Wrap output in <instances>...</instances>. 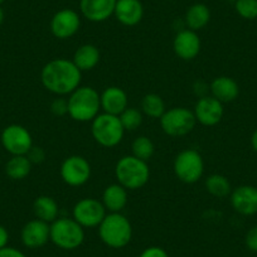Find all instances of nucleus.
Here are the masks:
<instances>
[{
	"label": "nucleus",
	"instance_id": "1",
	"mask_svg": "<svg viewBox=\"0 0 257 257\" xmlns=\"http://www.w3.org/2000/svg\"><path fill=\"white\" fill-rule=\"evenodd\" d=\"M42 83L56 95L72 93L81 82V71L68 59L58 58L48 62L42 70Z\"/></svg>",
	"mask_w": 257,
	"mask_h": 257
},
{
	"label": "nucleus",
	"instance_id": "2",
	"mask_svg": "<svg viewBox=\"0 0 257 257\" xmlns=\"http://www.w3.org/2000/svg\"><path fill=\"white\" fill-rule=\"evenodd\" d=\"M100 238L111 248H123L132 241L133 227L130 221L121 213L106 214L98 226Z\"/></svg>",
	"mask_w": 257,
	"mask_h": 257
},
{
	"label": "nucleus",
	"instance_id": "3",
	"mask_svg": "<svg viewBox=\"0 0 257 257\" xmlns=\"http://www.w3.org/2000/svg\"><path fill=\"white\" fill-rule=\"evenodd\" d=\"M68 113L76 121H91L98 115L101 98L92 87H78L68 98Z\"/></svg>",
	"mask_w": 257,
	"mask_h": 257
},
{
	"label": "nucleus",
	"instance_id": "4",
	"mask_svg": "<svg viewBox=\"0 0 257 257\" xmlns=\"http://www.w3.org/2000/svg\"><path fill=\"white\" fill-rule=\"evenodd\" d=\"M116 178L118 184L126 189H139L144 187L150 177V170L147 162L135 158L134 155L121 158L116 164Z\"/></svg>",
	"mask_w": 257,
	"mask_h": 257
},
{
	"label": "nucleus",
	"instance_id": "5",
	"mask_svg": "<svg viewBox=\"0 0 257 257\" xmlns=\"http://www.w3.org/2000/svg\"><path fill=\"white\" fill-rule=\"evenodd\" d=\"M51 241L58 248L72 251L85 241V231L78 222L71 218H58L51 224Z\"/></svg>",
	"mask_w": 257,
	"mask_h": 257
},
{
	"label": "nucleus",
	"instance_id": "6",
	"mask_svg": "<svg viewBox=\"0 0 257 257\" xmlns=\"http://www.w3.org/2000/svg\"><path fill=\"white\" fill-rule=\"evenodd\" d=\"M91 128H92L93 139L106 148L116 147L122 140L125 133L120 117L106 112L93 118Z\"/></svg>",
	"mask_w": 257,
	"mask_h": 257
},
{
	"label": "nucleus",
	"instance_id": "7",
	"mask_svg": "<svg viewBox=\"0 0 257 257\" xmlns=\"http://www.w3.org/2000/svg\"><path fill=\"white\" fill-rule=\"evenodd\" d=\"M196 121L194 112L185 107H174L163 113L160 125L165 134L170 137H183L192 132Z\"/></svg>",
	"mask_w": 257,
	"mask_h": 257
},
{
	"label": "nucleus",
	"instance_id": "8",
	"mask_svg": "<svg viewBox=\"0 0 257 257\" xmlns=\"http://www.w3.org/2000/svg\"><path fill=\"white\" fill-rule=\"evenodd\" d=\"M204 170L202 155L192 149L183 150L174 160V173L179 180L192 184L198 182Z\"/></svg>",
	"mask_w": 257,
	"mask_h": 257
},
{
	"label": "nucleus",
	"instance_id": "9",
	"mask_svg": "<svg viewBox=\"0 0 257 257\" xmlns=\"http://www.w3.org/2000/svg\"><path fill=\"white\" fill-rule=\"evenodd\" d=\"M2 144L13 155H27L32 149V137L26 127L21 125H9L2 134Z\"/></svg>",
	"mask_w": 257,
	"mask_h": 257
},
{
	"label": "nucleus",
	"instance_id": "10",
	"mask_svg": "<svg viewBox=\"0 0 257 257\" xmlns=\"http://www.w3.org/2000/svg\"><path fill=\"white\" fill-rule=\"evenodd\" d=\"M105 206L97 199H81L73 208V219L82 227H97L105 218Z\"/></svg>",
	"mask_w": 257,
	"mask_h": 257
},
{
	"label": "nucleus",
	"instance_id": "11",
	"mask_svg": "<svg viewBox=\"0 0 257 257\" xmlns=\"http://www.w3.org/2000/svg\"><path fill=\"white\" fill-rule=\"evenodd\" d=\"M90 164L85 158L80 155H72L62 163L61 177L68 185L80 187L90 179Z\"/></svg>",
	"mask_w": 257,
	"mask_h": 257
},
{
	"label": "nucleus",
	"instance_id": "12",
	"mask_svg": "<svg viewBox=\"0 0 257 257\" xmlns=\"http://www.w3.org/2000/svg\"><path fill=\"white\" fill-rule=\"evenodd\" d=\"M80 17L72 9H63L54 14L51 22V31L58 39H68L80 29Z\"/></svg>",
	"mask_w": 257,
	"mask_h": 257
},
{
	"label": "nucleus",
	"instance_id": "13",
	"mask_svg": "<svg viewBox=\"0 0 257 257\" xmlns=\"http://www.w3.org/2000/svg\"><path fill=\"white\" fill-rule=\"evenodd\" d=\"M51 226L41 219L28 222L22 229V242L28 248H41L51 241Z\"/></svg>",
	"mask_w": 257,
	"mask_h": 257
},
{
	"label": "nucleus",
	"instance_id": "14",
	"mask_svg": "<svg viewBox=\"0 0 257 257\" xmlns=\"http://www.w3.org/2000/svg\"><path fill=\"white\" fill-rule=\"evenodd\" d=\"M194 116L202 125L213 126L222 120L223 106L221 101L214 97H202L199 98L194 108Z\"/></svg>",
	"mask_w": 257,
	"mask_h": 257
},
{
	"label": "nucleus",
	"instance_id": "15",
	"mask_svg": "<svg viewBox=\"0 0 257 257\" xmlns=\"http://www.w3.org/2000/svg\"><path fill=\"white\" fill-rule=\"evenodd\" d=\"M201 51V39L194 31L185 29L179 32L174 39V52L179 58L190 61Z\"/></svg>",
	"mask_w": 257,
	"mask_h": 257
},
{
	"label": "nucleus",
	"instance_id": "16",
	"mask_svg": "<svg viewBox=\"0 0 257 257\" xmlns=\"http://www.w3.org/2000/svg\"><path fill=\"white\" fill-rule=\"evenodd\" d=\"M231 203L238 213L244 216L257 213V188L252 185L238 187L232 193Z\"/></svg>",
	"mask_w": 257,
	"mask_h": 257
},
{
	"label": "nucleus",
	"instance_id": "17",
	"mask_svg": "<svg viewBox=\"0 0 257 257\" xmlns=\"http://www.w3.org/2000/svg\"><path fill=\"white\" fill-rule=\"evenodd\" d=\"M117 0H81V12L91 22H103L115 12Z\"/></svg>",
	"mask_w": 257,
	"mask_h": 257
},
{
	"label": "nucleus",
	"instance_id": "18",
	"mask_svg": "<svg viewBox=\"0 0 257 257\" xmlns=\"http://www.w3.org/2000/svg\"><path fill=\"white\" fill-rule=\"evenodd\" d=\"M113 14L121 24L133 27L143 19L144 9L139 0H117Z\"/></svg>",
	"mask_w": 257,
	"mask_h": 257
},
{
	"label": "nucleus",
	"instance_id": "19",
	"mask_svg": "<svg viewBox=\"0 0 257 257\" xmlns=\"http://www.w3.org/2000/svg\"><path fill=\"white\" fill-rule=\"evenodd\" d=\"M101 107L106 113L120 116L127 108V96L120 87H107L100 95Z\"/></svg>",
	"mask_w": 257,
	"mask_h": 257
},
{
	"label": "nucleus",
	"instance_id": "20",
	"mask_svg": "<svg viewBox=\"0 0 257 257\" xmlns=\"http://www.w3.org/2000/svg\"><path fill=\"white\" fill-rule=\"evenodd\" d=\"M102 202L106 209L111 213H120L127 203V193L126 188L121 184H111L105 189L102 194Z\"/></svg>",
	"mask_w": 257,
	"mask_h": 257
},
{
	"label": "nucleus",
	"instance_id": "21",
	"mask_svg": "<svg viewBox=\"0 0 257 257\" xmlns=\"http://www.w3.org/2000/svg\"><path fill=\"white\" fill-rule=\"evenodd\" d=\"M211 91L213 97L221 102H231L238 96L239 88L236 81L222 76V77H217L211 83Z\"/></svg>",
	"mask_w": 257,
	"mask_h": 257
},
{
	"label": "nucleus",
	"instance_id": "22",
	"mask_svg": "<svg viewBox=\"0 0 257 257\" xmlns=\"http://www.w3.org/2000/svg\"><path fill=\"white\" fill-rule=\"evenodd\" d=\"M72 62L81 72L90 71L95 68L100 62V52L92 44H83L75 52Z\"/></svg>",
	"mask_w": 257,
	"mask_h": 257
},
{
	"label": "nucleus",
	"instance_id": "23",
	"mask_svg": "<svg viewBox=\"0 0 257 257\" xmlns=\"http://www.w3.org/2000/svg\"><path fill=\"white\" fill-rule=\"evenodd\" d=\"M34 214L37 219L52 223L58 217V204L53 198L48 196H41L34 201L33 204Z\"/></svg>",
	"mask_w": 257,
	"mask_h": 257
},
{
	"label": "nucleus",
	"instance_id": "24",
	"mask_svg": "<svg viewBox=\"0 0 257 257\" xmlns=\"http://www.w3.org/2000/svg\"><path fill=\"white\" fill-rule=\"evenodd\" d=\"M211 19L209 8L204 4H194L188 9L185 14V23L189 27L190 31H198L204 28Z\"/></svg>",
	"mask_w": 257,
	"mask_h": 257
},
{
	"label": "nucleus",
	"instance_id": "25",
	"mask_svg": "<svg viewBox=\"0 0 257 257\" xmlns=\"http://www.w3.org/2000/svg\"><path fill=\"white\" fill-rule=\"evenodd\" d=\"M32 162L26 155H13L6 165V173L11 179L22 180L31 173Z\"/></svg>",
	"mask_w": 257,
	"mask_h": 257
},
{
	"label": "nucleus",
	"instance_id": "26",
	"mask_svg": "<svg viewBox=\"0 0 257 257\" xmlns=\"http://www.w3.org/2000/svg\"><path fill=\"white\" fill-rule=\"evenodd\" d=\"M206 188L212 196L218 197V198L228 196L231 192V184L228 179L221 174H213L207 178Z\"/></svg>",
	"mask_w": 257,
	"mask_h": 257
},
{
	"label": "nucleus",
	"instance_id": "27",
	"mask_svg": "<svg viewBox=\"0 0 257 257\" xmlns=\"http://www.w3.org/2000/svg\"><path fill=\"white\" fill-rule=\"evenodd\" d=\"M142 108L148 116L153 118H160L165 112V105L163 98L155 93H149L142 101Z\"/></svg>",
	"mask_w": 257,
	"mask_h": 257
},
{
	"label": "nucleus",
	"instance_id": "28",
	"mask_svg": "<svg viewBox=\"0 0 257 257\" xmlns=\"http://www.w3.org/2000/svg\"><path fill=\"white\" fill-rule=\"evenodd\" d=\"M133 155L140 160L148 162L154 154V144L147 137H139L133 143Z\"/></svg>",
	"mask_w": 257,
	"mask_h": 257
},
{
	"label": "nucleus",
	"instance_id": "29",
	"mask_svg": "<svg viewBox=\"0 0 257 257\" xmlns=\"http://www.w3.org/2000/svg\"><path fill=\"white\" fill-rule=\"evenodd\" d=\"M118 117H120L123 128L128 130V132H133V130L138 128L143 122L142 112L139 110H137V108L133 107L126 108Z\"/></svg>",
	"mask_w": 257,
	"mask_h": 257
},
{
	"label": "nucleus",
	"instance_id": "30",
	"mask_svg": "<svg viewBox=\"0 0 257 257\" xmlns=\"http://www.w3.org/2000/svg\"><path fill=\"white\" fill-rule=\"evenodd\" d=\"M236 11L242 18H257V0H236Z\"/></svg>",
	"mask_w": 257,
	"mask_h": 257
},
{
	"label": "nucleus",
	"instance_id": "31",
	"mask_svg": "<svg viewBox=\"0 0 257 257\" xmlns=\"http://www.w3.org/2000/svg\"><path fill=\"white\" fill-rule=\"evenodd\" d=\"M139 257H169L168 252L159 246H150L140 253Z\"/></svg>",
	"mask_w": 257,
	"mask_h": 257
},
{
	"label": "nucleus",
	"instance_id": "32",
	"mask_svg": "<svg viewBox=\"0 0 257 257\" xmlns=\"http://www.w3.org/2000/svg\"><path fill=\"white\" fill-rule=\"evenodd\" d=\"M51 110L54 115H64L66 112H68V102L66 100H63V98H57V100H54L52 102Z\"/></svg>",
	"mask_w": 257,
	"mask_h": 257
},
{
	"label": "nucleus",
	"instance_id": "33",
	"mask_svg": "<svg viewBox=\"0 0 257 257\" xmlns=\"http://www.w3.org/2000/svg\"><path fill=\"white\" fill-rule=\"evenodd\" d=\"M246 246L249 251L257 252V226L249 229L246 234Z\"/></svg>",
	"mask_w": 257,
	"mask_h": 257
},
{
	"label": "nucleus",
	"instance_id": "34",
	"mask_svg": "<svg viewBox=\"0 0 257 257\" xmlns=\"http://www.w3.org/2000/svg\"><path fill=\"white\" fill-rule=\"evenodd\" d=\"M0 257H27L19 249L14 248V247H4V248L0 249Z\"/></svg>",
	"mask_w": 257,
	"mask_h": 257
},
{
	"label": "nucleus",
	"instance_id": "35",
	"mask_svg": "<svg viewBox=\"0 0 257 257\" xmlns=\"http://www.w3.org/2000/svg\"><path fill=\"white\" fill-rule=\"evenodd\" d=\"M28 159L32 163H41L44 159V152L41 148H32L28 153Z\"/></svg>",
	"mask_w": 257,
	"mask_h": 257
},
{
	"label": "nucleus",
	"instance_id": "36",
	"mask_svg": "<svg viewBox=\"0 0 257 257\" xmlns=\"http://www.w3.org/2000/svg\"><path fill=\"white\" fill-rule=\"evenodd\" d=\"M8 241H9L8 231H7L3 226H0V249L4 248V247H7Z\"/></svg>",
	"mask_w": 257,
	"mask_h": 257
},
{
	"label": "nucleus",
	"instance_id": "37",
	"mask_svg": "<svg viewBox=\"0 0 257 257\" xmlns=\"http://www.w3.org/2000/svg\"><path fill=\"white\" fill-rule=\"evenodd\" d=\"M251 143H252V147H253V149L257 152V130L253 133V135H252Z\"/></svg>",
	"mask_w": 257,
	"mask_h": 257
},
{
	"label": "nucleus",
	"instance_id": "38",
	"mask_svg": "<svg viewBox=\"0 0 257 257\" xmlns=\"http://www.w3.org/2000/svg\"><path fill=\"white\" fill-rule=\"evenodd\" d=\"M3 21H4V12H3V9L0 8V26H2Z\"/></svg>",
	"mask_w": 257,
	"mask_h": 257
},
{
	"label": "nucleus",
	"instance_id": "39",
	"mask_svg": "<svg viewBox=\"0 0 257 257\" xmlns=\"http://www.w3.org/2000/svg\"><path fill=\"white\" fill-rule=\"evenodd\" d=\"M227 2H236V0H227Z\"/></svg>",
	"mask_w": 257,
	"mask_h": 257
},
{
	"label": "nucleus",
	"instance_id": "40",
	"mask_svg": "<svg viewBox=\"0 0 257 257\" xmlns=\"http://www.w3.org/2000/svg\"><path fill=\"white\" fill-rule=\"evenodd\" d=\"M3 2H4V0H0V4H2V3H3Z\"/></svg>",
	"mask_w": 257,
	"mask_h": 257
}]
</instances>
